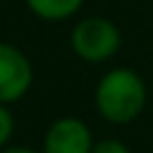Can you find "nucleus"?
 Masks as SVG:
<instances>
[{"mask_svg": "<svg viewBox=\"0 0 153 153\" xmlns=\"http://www.w3.org/2000/svg\"><path fill=\"white\" fill-rule=\"evenodd\" d=\"M146 103H148L146 81L131 67L108 69L93 88L96 112L110 124H131L143 112Z\"/></svg>", "mask_w": 153, "mask_h": 153, "instance_id": "f257e3e1", "label": "nucleus"}, {"mask_svg": "<svg viewBox=\"0 0 153 153\" xmlns=\"http://www.w3.org/2000/svg\"><path fill=\"white\" fill-rule=\"evenodd\" d=\"M69 48L72 53L88 65L110 62L122 48V31L120 26L100 14L81 17L69 31Z\"/></svg>", "mask_w": 153, "mask_h": 153, "instance_id": "f03ea898", "label": "nucleus"}, {"mask_svg": "<svg viewBox=\"0 0 153 153\" xmlns=\"http://www.w3.org/2000/svg\"><path fill=\"white\" fill-rule=\"evenodd\" d=\"M33 86V65L29 55L14 43L0 41V103L12 105L22 100Z\"/></svg>", "mask_w": 153, "mask_h": 153, "instance_id": "7ed1b4c3", "label": "nucleus"}, {"mask_svg": "<svg viewBox=\"0 0 153 153\" xmlns=\"http://www.w3.org/2000/svg\"><path fill=\"white\" fill-rule=\"evenodd\" d=\"M96 139L91 127L74 115L57 117L48 124L41 143V153H91Z\"/></svg>", "mask_w": 153, "mask_h": 153, "instance_id": "20e7f679", "label": "nucleus"}, {"mask_svg": "<svg viewBox=\"0 0 153 153\" xmlns=\"http://www.w3.org/2000/svg\"><path fill=\"white\" fill-rule=\"evenodd\" d=\"M29 12L33 17H38L41 22H67L72 17H76L84 7L86 0H24Z\"/></svg>", "mask_w": 153, "mask_h": 153, "instance_id": "39448f33", "label": "nucleus"}, {"mask_svg": "<svg viewBox=\"0 0 153 153\" xmlns=\"http://www.w3.org/2000/svg\"><path fill=\"white\" fill-rule=\"evenodd\" d=\"M12 136H14V115H12L10 105L0 103V151L5 146H10Z\"/></svg>", "mask_w": 153, "mask_h": 153, "instance_id": "423d86ee", "label": "nucleus"}, {"mask_svg": "<svg viewBox=\"0 0 153 153\" xmlns=\"http://www.w3.org/2000/svg\"><path fill=\"white\" fill-rule=\"evenodd\" d=\"M91 153H131V148H129L122 139L108 136V139H98V141L93 143Z\"/></svg>", "mask_w": 153, "mask_h": 153, "instance_id": "0eeeda50", "label": "nucleus"}, {"mask_svg": "<svg viewBox=\"0 0 153 153\" xmlns=\"http://www.w3.org/2000/svg\"><path fill=\"white\" fill-rule=\"evenodd\" d=\"M0 153H41V151L29 148V146H19V143H10V146H5Z\"/></svg>", "mask_w": 153, "mask_h": 153, "instance_id": "6e6552de", "label": "nucleus"}]
</instances>
